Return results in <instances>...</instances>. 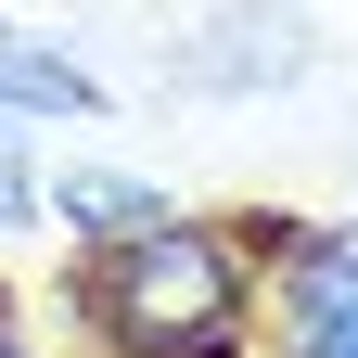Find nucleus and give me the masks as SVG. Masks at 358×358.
<instances>
[{
  "instance_id": "6",
  "label": "nucleus",
  "mask_w": 358,
  "mask_h": 358,
  "mask_svg": "<svg viewBox=\"0 0 358 358\" xmlns=\"http://www.w3.org/2000/svg\"><path fill=\"white\" fill-rule=\"evenodd\" d=\"M0 358H26V345H0Z\"/></svg>"
},
{
  "instance_id": "5",
  "label": "nucleus",
  "mask_w": 358,
  "mask_h": 358,
  "mask_svg": "<svg viewBox=\"0 0 358 358\" xmlns=\"http://www.w3.org/2000/svg\"><path fill=\"white\" fill-rule=\"evenodd\" d=\"M38 205V166H26V128H0V231H26Z\"/></svg>"
},
{
  "instance_id": "2",
  "label": "nucleus",
  "mask_w": 358,
  "mask_h": 358,
  "mask_svg": "<svg viewBox=\"0 0 358 358\" xmlns=\"http://www.w3.org/2000/svg\"><path fill=\"white\" fill-rule=\"evenodd\" d=\"M282 358H358V231H294V256H282Z\"/></svg>"
},
{
  "instance_id": "3",
  "label": "nucleus",
  "mask_w": 358,
  "mask_h": 358,
  "mask_svg": "<svg viewBox=\"0 0 358 358\" xmlns=\"http://www.w3.org/2000/svg\"><path fill=\"white\" fill-rule=\"evenodd\" d=\"M52 205L77 217L90 243H141V231H166V217H179L154 179H128V166H64V179H52Z\"/></svg>"
},
{
  "instance_id": "1",
  "label": "nucleus",
  "mask_w": 358,
  "mask_h": 358,
  "mask_svg": "<svg viewBox=\"0 0 358 358\" xmlns=\"http://www.w3.org/2000/svg\"><path fill=\"white\" fill-rule=\"evenodd\" d=\"M243 307H256L243 256L192 217H166L141 243H103V282H90V320H103L115 358H217L243 333Z\"/></svg>"
},
{
  "instance_id": "4",
  "label": "nucleus",
  "mask_w": 358,
  "mask_h": 358,
  "mask_svg": "<svg viewBox=\"0 0 358 358\" xmlns=\"http://www.w3.org/2000/svg\"><path fill=\"white\" fill-rule=\"evenodd\" d=\"M0 115H90V77L52 52V38L0 26Z\"/></svg>"
}]
</instances>
